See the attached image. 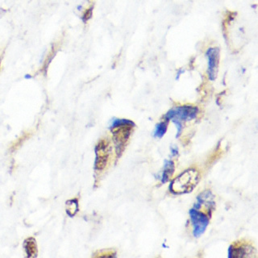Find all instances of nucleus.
I'll return each instance as SVG.
<instances>
[{"instance_id": "nucleus-1", "label": "nucleus", "mask_w": 258, "mask_h": 258, "mask_svg": "<svg viewBox=\"0 0 258 258\" xmlns=\"http://www.w3.org/2000/svg\"><path fill=\"white\" fill-rule=\"evenodd\" d=\"M134 127L135 123L128 119H115L111 123L110 128L112 132L113 141L118 157H120L124 150Z\"/></svg>"}, {"instance_id": "nucleus-8", "label": "nucleus", "mask_w": 258, "mask_h": 258, "mask_svg": "<svg viewBox=\"0 0 258 258\" xmlns=\"http://www.w3.org/2000/svg\"><path fill=\"white\" fill-rule=\"evenodd\" d=\"M60 45L58 43H53L51 46L50 50L48 51V54L45 56L44 58V63H43L42 67L40 68L41 72L46 73L47 69H48V66L50 64L51 60L54 58V56H56V52L58 51Z\"/></svg>"}, {"instance_id": "nucleus-2", "label": "nucleus", "mask_w": 258, "mask_h": 258, "mask_svg": "<svg viewBox=\"0 0 258 258\" xmlns=\"http://www.w3.org/2000/svg\"><path fill=\"white\" fill-rule=\"evenodd\" d=\"M200 181V173L195 168H190L177 176L169 185V190L175 195L191 192Z\"/></svg>"}, {"instance_id": "nucleus-6", "label": "nucleus", "mask_w": 258, "mask_h": 258, "mask_svg": "<svg viewBox=\"0 0 258 258\" xmlns=\"http://www.w3.org/2000/svg\"><path fill=\"white\" fill-rule=\"evenodd\" d=\"M254 251L253 247L248 242L242 240L236 241L231 244L228 249V257H248L252 256V253Z\"/></svg>"}, {"instance_id": "nucleus-5", "label": "nucleus", "mask_w": 258, "mask_h": 258, "mask_svg": "<svg viewBox=\"0 0 258 258\" xmlns=\"http://www.w3.org/2000/svg\"><path fill=\"white\" fill-rule=\"evenodd\" d=\"M95 153H96L95 169L101 171L106 168L108 163L109 156L111 153L108 141L106 139L99 141L95 148Z\"/></svg>"}, {"instance_id": "nucleus-12", "label": "nucleus", "mask_w": 258, "mask_h": 258, "mask_svg": "<svg viewBox=\"0 0 258 258\" xmlns=\"http://www.w3.org/2000/svg\"><path fill=\"white\" fill-rule=\"evenodd\" d=\"M67 212L68 215L74 216L79 212V200L77 199L69 200L67 203Z\"/></svg>"}, {"instance_id": "nucleus-9", "label": "nucleus", "mask_w": 258, "mask_h": 258, "mask_svg": "<svg viewBox=\"0 0 258 258\" xmlns=\"http://www.w3.org/2000/svg\"><path fill=\"white\" fill-rule=\"evenodd\" d=\"M175 169L174 162L171 160H166L164 163V169L161 174V182L165 183L166 181H169V177L173 175V172Z\"/></svg>"}, {"instance_id": "nucleus-7", "label": "nucleus", "mask_w": 258, "mask_h": 258, "mask_svg": "<svg viewBox=\"0 0 258 258\" xmlns=\"http://www.w3.org/2000/svg\"><path fill=\"white\" fill-rule=\"evenodd\" d=\"M220 52L219 48H210L206 53L208 59V76L212 81L215 80L217 77L220 63Z\"/></svg>"}, {"instance_id": "nucleus-3", "label": "nucleus", "mask_w": 258, "mask_h": 258, "mask_svg": "<svg viewBox=\"0 0 258 258\" xmlns=\"http://www.w3.org/2000/svg\"><path fill=\"white\" fill-rule=\"evenodd\" d=\"M198 113H199V109L197 107H194L191 105H182L169 110L165 114L164 119L168 121L176 119L183 123L185 121H190L196 119Z\"/></svg>"}, {"instance_id": "nucleus-13", "label": "nucleus", "mask_w": 258, "mask_h": 258, "mask_svg": "<svg viewBox=\"0 0 258 258\" xmlns=\"http://www.w3.org/2000/svg\"><path fill=\"white\" fill-rule=\"evenodd\" d=\"M171 154L172 156L178 155V149H177V147L171 148Z\"/></svg>"}, {"instance_id": "nucleus-4", "label": "nucleus", "mask_w": 258, "mask_h": 258, "mask_svg": "<svg viewBox=\"0 0 258 258\" xmlns=\"http://www.w3.org/2000/svg\"><path fill=\"white\" fill-rule=\"evenodd\" d=\"M189 214L193 228L194 236L196 238L200 237L208 228L211 216L206 212L194 208L189 210Z\"/></svg>"}, {"instance_id": "nucleus-11", "label": "nucleus", "mask_w": 258, "mask_h": 258, "mask_svg": "<svg viewBox=\"0 0 258 258\" xmlns=\"http://www.w3.org/2000/svg\"><path fill=\"white\" fill-rule=\"evenodd\" d=\"M168 123H169V121L165 119V121H163V122L157 123V124L156 125L154 133H153L154 137H158V138L163 137V136L165 135V133L167 131Z\"/></svg>"}, {"instance_id": "nucleus-10", "label": "nucleus", "mask_w": 258, "mask_h": 258, "mask_svg": "<svg viewBox=\"0 0 258 258\" xmlns=\"http://www.w3.org/2000/svg\"><path fill=\"white\" fill-rule=\"evenodd\" d=\"M24 248L28 253V256H36V242L35 241L33 238H28L24 242Z\"/></svg>"}, {"instance_id": "nucleus-14", "label": "nucleus", "mask_w": 258, "mask_h": 258, "mask_svg": "<svg viewBox=\"0 0 258 258\" xmlns=\"http://www.w3.org/2000/svg\"><path fill=\"white\" fill-rule=\"evenodd\" d=\"M3 56H4L3 54L0 56V66H1V62H2Z\"/></svg>"}]
</instances>
